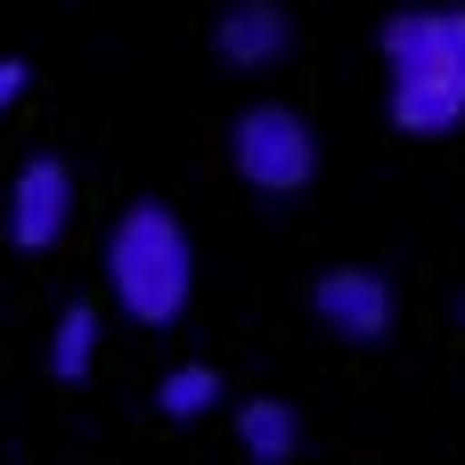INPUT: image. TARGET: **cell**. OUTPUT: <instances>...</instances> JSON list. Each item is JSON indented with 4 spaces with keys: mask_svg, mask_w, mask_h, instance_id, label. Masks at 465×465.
<instances>
[{
    "mask_svg": "<svg viewBox=\"0 0 465 465\" xmlns=\"http://www.w3.org/2000/svg\"><path fill=\"white\" fill-rule=\"evenodd\" d=\"M384 114L409 139L465 123V8H401L384 25Z\"/></svg>",
    "mask_w": 465,
    "mask_h": 465,
    "instance_id": "obj_1",
    "label": "cell"
},
{
    "mask_svg": "<svg viewBox=\"0 0 465 465\" xmlns=\"http://www.w3.org/2000/svg\"><path fill=\"white\" fill-rule=\"evenodd\" d=\"M106 286L123 302V319L139 327H172L188 311V286H196V253H188V229L163 213V204H131L106 237Z\"/></svg>",
    "mask_w": 465,
    "mask_h": 465,
    "instance_id": "obj_2",
    "label": "cell"
},
{
    "mask_svg": "<svg viewBox=\"0 0 465 465\" xmlns=\"http://www.w3.org/2000/svg\"><path fill=\"white\" fill-rule=\"evenodd\" d=\"M229 155H237V172H245L262 196H294V188L319 172V139H311V123L286 114V106H253V114H237Z\"/></svg>",
    "mask_w": 465,
    "mask_h": 465,
    "instance_id": "obj_3",
    "label": "cell"
},
{
    "mask_svg": "<svg viewBox=\"0 0 465 465\" xmlns=\"http://www.w3.org/2000/svg\"><path fill=\"white\" fill-rule=\"evenodd\" d=\"M65 221H74V180H65L57 155H33V163L16 172V188H8V237H16L25 253H49V245L65 237Z\"/></svg>",
    "mask_w": 465,
    "mask_h": 465,
    "instance_id": "obj_4",
    "label": "cell"
},
{
    "mask_svg": "<svg viewBox=\"0 0 465 465\" xmlns=\"http://www.w3.org/2000/svg\"><path fill=\"white\" fill-rule=\"evenodd\" d=\"M311 311H319V327H335L343 343H376L401 302H392V286H384L376 270H327V278L311 286Z\"/></svg>",
    "mask_w": 465,
    "mask_h": 465,
    "instance_id": "obj_5",
    "label": "cell"
},
{
    "mask_svg": "<svg viewBox=\"0 0 465 465\" xmlns=\"http://www.w3.org/2000/svg\"><path fill=\"white\" fill-rule=\"evenodd\" d=\"M286 41H294V25H286L278 0H229L221 25H213V49H221L229 65H278Z\"/></svg>",
    "mask_w": 465,
    "mask_h": 465,
    "instance_id": "obj_6",
    "label": "cell"
},
{
    "mask_svg": "<svg viewBox=\"0 0 465 465\" xmlns=\"http://www.w3.org/2000/svg\"><path fill=\"white\" fill-rule=\"evenodd\" d=\"M237 441H245V458H253V465H286L294 450H302V425H294V409H286V401H245Z\"/></svg>",
    "mask_w": 465,
    "mask_h": 465,
    "instance_id": "obj_7",
    "label": "cell"
},
{
    "mask_svg": "<svg viewBox=\"0 0 465 465\" xmlns=\"http://www.w3.org/2000/svg\"><path fill=\"white\" fill-rule=\"evenodd\" d=\"M90 360H98V311H57V335H49V368L74 384V376H90Z\"/></svg>",
    "mask_w": 465,
    "mask_h": 465,
    "instance_id": "obj_8",
    "label": "cell"
},
{
    "mask_svg": "<svg viewBox=\"0 0 465 465\" xmlns=\"http://www.w3.org/2000/svg\"><path fill=\"white\" fill-rule=\"evenodd\" d=\"M155 401H163V417H204V409L221 401V376H213V368H172Z\"/></svg>",
    "mask_w": 465,
    "mask_h": 465,
    "instance_id": "obj_9",
    "label": "cell"
},
{
    "mask_svg": "<svg viewBox=\"0 0 465 465\" xmlns=\"http://www.w3.org/2000/svg\"><path fill=\"white\" fill-rule=\"evenodd\" d=\"M16 98H25V65H16V57H0V114H8Z\"/></svg>",
    "mask_w": 465,
    "mask_h": 465,
    "instance_id": "obj_10",
    "label": "cell"
}]
</instances>
